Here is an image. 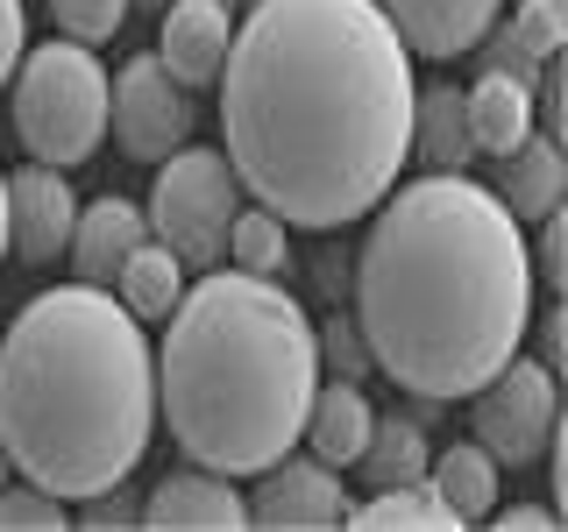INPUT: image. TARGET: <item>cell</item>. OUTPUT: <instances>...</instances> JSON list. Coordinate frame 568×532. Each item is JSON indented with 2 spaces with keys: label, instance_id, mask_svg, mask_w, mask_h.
<instances>
[{
  "label": "cell",
  "instance_id": "f546056e",
  "mask_svg": "<svg viewBox=\"0 0 568 532\" xmlns=\"http://www.w3.org/2000/svg\"><path fill=\"white\" fill-rule=\"evenodd\" d=\"M484 43H490V71H505V79H519V85L540 79V58H526L511 35H484Z\"/></svg>",
  "mask_w": 568,
  "mask_h": 532
},
{
  "label": "cell",
  "instance_id": "9c48e42d",
  "mask_svg": "<svg viewBox=\"0 0 568 532\" xmlns=\"http://www.w3.org/2000/svg\"><path fill=\"white\" fill-rule=\"evenodd\" d=\"M348 519L342 469L313 454H277L271 469H256V497H248V525L263 532H327Z\"/></svg>",
  "mask_w": 568,
  "mask_h": 532
},
{
  "label": "cell",
  "instance_id": "d590c367",
  "mask_svg": "<svg viewBox=\"0 0 568 532\" xmlns=\"http://www.w3.org/2000/svg\"><path fill=\"white\" fill-rule=\"evenodd\" d=\"M561 8H568V0H561Z\"/></svg>",
  "mask_w": 568,
  "mask_h": 532
},
{
  "label": "cell",
  "instance_id": "30bf717a",
  "mask_svg": "<svg viewBox=\"0 0 568 532\" xmlns=\"http://www.w3.org/2000/svg\"><path fill=\"white\" fill-rule=\"evenodd\" d=\"M79 221V192L58 164H22L8 171V256L22 263H58Z\"/></svg>",
  "mask_w": 568,
  "mask_h": 532
},
{
  "label": "cell",
  "instance_id": "d6a6232c",
  "mask_svg": "<svg viewBox=\"0 0 568 532\" xmlns=\"http://www.w3.org/2000/svg\"><path fill=\"white\" fill-rule=\"evenodd\" d=\"M0 263H8V171H0Z\"/></svg>",
  "mask_w": 568,
  "mask_h": 532
},
{
  "label": "cell",
  "instance_id": "44dd1931",
  "mask_svg": "<svg viewBox=\"0 0 568 532\" xmlns=\"http://www.w3.org/2000/svg\"><path fill=\"white\" fill-rule=\"evenodd\" d=\"M106 291H114L121 306H129L142 327H150V319H164V313L178 306V291H185V263H178L171 248L150 235V242H142L135 256L114 270V284H106Z\"/></svg>",
  "mask_w": 568,
  "mask_h": 532
},
{
  "label": "cell",
  "instance_id": "ac0fdd59",
  "mask_svg": "<svg viewBox=\"0 0 568 532\" xmlns=\"http://www.w3.org/2000/svg\"><path fill=\"white\" fill-rule=\"evenodd\" d=\"M413 156L426 171H469V114L455 85H419L413 93Z\"/></svg>",
  "mask_w": 568,
  "mask_h": 532
},
{
  "label": "cell",
  "instance_id": "cb8c5ba5",
  "mask_svg": "<svg viewBox=\"0 0 568 532\" xmlns=\"http://www.w3.org/2000/svg\"><path fill=\"white\" fill-rule=\"evenodd\" d=\"M505 35L526 50V58L547 64V58H561V50H568V8H561V0H519Z\"/></svg>",
  "mask_w": 568,
  "mask_h": 532
},
{
  "label": "cell",
  "instance_id": "7402d4cb",
  "mask_svg": "<svg viewBox=\"0 0 568 532\" xmlns=\"http://www.w3.org/2000/svg\"><path fill=\"white\" fill-rule=\"evenodd\" d=\"M342 525H363V532H384V525H419V532H455V511L434 497V483H390V490H369V504H348Z\"/></svg>",
  "mask_w": 568,
  "mask_h": 532
},
{
  "label": "cell",
  "instance_id": "d6986e66",
  "mask_svg": "<svg viewBox=\"0 0 568 532\" xmlns=\"http://www.w3.org/2000/svg\"><path fill=\"white\" fill-rule=\"evenodd\" d=\"M426 483H434V497L455 511V525H484L490 504H497V461L476 448V440H455L448 454L426 461Z\"/></svg>",
  "mask_w": 568,
  "mask_h": 532
},
{
  "label": "cell",
  "instance_id": "7a4b0ae2",
  "mask_svg": "<svg viewBox=\"0 0 568 532\" xmlns=\"http://www.w3.org/2000/svg\"><path fill=\"white\" fill-rule=\"evenodd\" d=\"M355 256V334L369 369L426 405H455L519 355L532 327L526 227L469 171L390 185Z\"/></svg>",
  "mask_w": 568,
  "mask_h": 532
},
{
  "label": "cell",
  "instance_id": "1f68e13d",
  "mask_svg": "<svg viewBox=\"0 0 568 532\" xmlns=\"http://www.w3.org/2000/svg\"><path fill=\"white\" fill-rule=\"evenodd\" d=\"M532 319H540V362L561 377V355H568V327H561V319H568V313L555 306V313H532Z\"/></svg>",
  "mask_w": 568,
  "mask_h": 532
},
{
  "label": "cell",
  "instance_id": "484cf974",
  "mask_svg": "<svg viewBox=\"0 0 568 532\" xmlns=\"http://www.w3.org/2000/svg\"><path fill=\"white\" fill-rule=\"evenodd\" d=\"M50 14H58V29L71 43H114V29L129 22V0H50Z\"/></svg>",
  "mask_w": 568,
  "mask_h": 532
},
{
  "label": "cell",
  "instance_id": "e575fe53",
  "mask_svg": "<svg viewBox=\"0 0 568 532\" xmlns=\"http://www.w3.org/2000/svg\"><path fill=\"white\" fill-rule=\"evenodd\" d=\"M129 8H164V0H129Z\"/></svg>",
  "mask_w": 568,
  "mask_h": 532
},
{
  "label": "cell",
  "instance_id": "d4e9b609",
  "mask_svg": "<svg viewBox=\"0 0 568 532\" xmlns=\"http://www.w3.org/2000/svg\"><path fill=\"white\" fill-rule=\"evenodd\" d=\"M64 525V497L36 490V483H0V532H58Z\"/></svg>",
  "mask_w": 568,
  "mask_h": 532
},
{
  "label": "cell",
  "instance_id": "277c9868",
  "mask_svg": "<svg viewBox=\"0 0 568 532\" xmlns=\"http://www.w3.org/2000/svg\"><path fill=\"white\" fill-rule=\"evenodd\" d=\"M320 390L313 319L277 277L206 270L178 291L156 341V412L185 461L221 475H256L298 448Z\"/></svg>",
  "mask_w": 568,
  "mask_h": 532
},
{
  "label": "cell",
  "instance_id": "ba28073f",
  "mask_svg": "<svg viewBox=\"0 0 568 532\" xmlns=\"http://www.w3.org/2000/svg\"><path fill=\"white\" fill-rule=\"evenodd\" d=\"M106 129H114V142L135 164H156L178 142H192V100H185V85L156 64V50H142V58H129L106 79Z\"/></svg>",
  "mask_w": 568,
  "mask_h": 532
},
{
  "label": "cell",
  "instance_id": "6da1fadb",
  "mask_svg": "<svg viewBox=\"0 0 568 532\" xmlns=\"http://www.w3.org/2000/svg\"><path fill=\"white\" fill-rule=\"evenodd\" d=\"M221 156L284 227H348L413 156V50L377 0H256L221 58Z\"/></svg>",
  "mask_w": 568,
  "mask_h": 532
},
{
  "label": "cell",
  "instance_id": "5b68a950",
  "mask_svg": "<svg viewBox=\"0 0 568 532\" xmlns=\"http://www.w3.org/2000/svg\"><path fill=\"white\" fill-rule=\"evenodd\" d=\"M14 135H22L29 164H85L106 142V64L93 43H36L14 64Z\"/></svg>",
  "mask_w": 568,
  "mask_h": 532
},
{
  "label": "cell",
  "instance_id": "8fae6325",
  "mask_svg": "<svg viewBox=\"0 0 568 532\" xmlns=\"http://www.w3.org/2000/svg\"><path fill=\"white\" fill-rule=\"evenodd\" d=\"M384 22L398 29V43L413 50V58H469V50H484V35L497 29V14H505V0H377Z\"/></svg>",
  "mask_w": 568,
  "mask_h": 532
},
{
  "label": "cell",
  "instance_id": "603a6c76",
  "mask_svg": "<svg viewBox=\"0 0 568 532\" xmlns=\"http://www.w3.org/2000/svg\"><path fill=\"white\" fill-rule=\"evenodd\" d=\"M221 256L235 263V270H248V277H277L284 263H292L284 221H277V213H263L256 200H242V213L227 221V242H221Z\"/></svg>",
  "mask_w": 568,
  "mask_h": 532
},
{
  "label": "cell",
  "instance_id": "4fadbf2b",
  "mask_svg": "<svg viewBox=\"0 0 568 532\" xmlns=\"http://www.w3.org/2000/svg\"><path fill=\"white\" fill-rule=\"evenodd\" d=\"M235 35V0H164V29H156V64L178 85H213V71L227 58Z\"/></svg>",
  "mask_w": 568,
  "mask_h": 532
},
{
  "label": "cell",
  "instance_id": "e0dca14e",
  "mask_svg": "<svg viewBox=\"0 0 568 532\" xmlns=\"http://www.w3.org/2000/svg\"><path fill=\"white\" fill-rule=\"evenodd\" d=\"M462 114H469V150L476 156H505V150H519V142L540 129L532 85L505 79V71H490V64H484L476 85H462Z\"/></svg>",
  "mask_w": 568,
  "mask_h": 532
},
{
  "label": "cell",
  "instance_id": "52a82bcc",
  "mask_svg": "<svg viewBox=\"0 0 568 532\" xmlns=\"http://www.w3.org/2000/svg\"><path fill=\"white\" fill-rule=\"evenodd\" d=\"M561 419V390H555V369L547 362H526L511 355L490 383L469 390V433L497 469H532L547 454V433Z\"/></svg>",
  "mask_w": 568,
  "mask_h": 532
},
{
  "label": "cell",
  "instance_id": "4316f807",
  "mask_svg": "<svg viewBox=\"0 0 568 532\" xmlns=\"http://www.w3.org/2000/svg\"><path fill=\"white\" fill-rule=\"evenodd\" d=\"M532 227H540V235H532V248H526L532 284H540V291H568V221H561V206L540 213Z\"/></svg>",
  "mask_w": 568,
  "mask_h": 532
},
{
  "label": "cell",
  "instance_id": "f1b7e54d",
  "mask_svg": "<svg viewBox=\"0 0 568 532\" xmlns=\"http://www.w3.org/2000/svg\"><path fill=\"white\" fill-rule=\"evenodd\" d=\"M22 50H29V8H22V0H0V93H8Z\"/></svg>",
  "mask_w": 568,
  "mask_h": 532
},
{
  "label": "cell",
  "instance_id": "836d02e7",
  "mask_svg": "<svg viewBox=\"0 0 568 532\" xmlns=\"http://www.w3.org/2000/svg\"><path fill=\"white\" fill-rule=\"evenodd\" d=\"M8 475H14V461H8V448H0V483H8Z\"/></svg>",
  "mask_w": 568,
  "mask_h": 532
},
{
  "label": "cell",
  "instance_id": "3957f363",
  "mask_svg": "<svg viewBox=\"0 0 568 532\" xmlns=\"http://www.w3.org/2000/svg\"><path fill=\"white\" fill-rule=\"evenodd\" d=\"M156 433L150 327L106 284H50L0 334V448L64 504L135 475Z\"/></svg>",
  "mask_w": 568,
  "mask_h": 532
},
{
  "label": "cell",
  "instance_id": "7c38bea8",
  "mask_svg": "<svg viewBox=\"0 0 568 532\" xmlns=\"http://www.w3.org/2000/svg\"><path fill=\"white\" fill-rule=\"evenodd\" d=\"M142 525H156V532H242L248 525V497L235 490V475L192 461V469H171L164 483L150 490Z\"/></svg>",
  "mask_w": 568,
  "mask_h": 532
},
{
  "label": "cell",
  "instance_id": "5bb4252c",
  "mask_svg": "<svg viewBox=\"0 0 568 532\" xmlns=\"http://www.w3.org/2000/svg\"><path fill=\"white\" fill-rule=\"evenodd\" d=\"M142 242H150V221H142V206L121 200V192H106V200H93V206L79 200V221H71L64 256L79 263L85 284H114V270L135 256Z\"/></svg>",
  "mask_w": 568,
  "mask_h": 532
},
{
  "label": "cell",
  "instance_id": "ffe728a7",
  "mask_svg": "<svg viewBox=\"0 0 568 532\" xmlns=\"http://www.w3.org/2000/svg\"><path fill=\"white\" fill-rule=\"evenodd\" d=\"M426 461H434V440H426V426L390 412V419L369 426V440H363V454H355V469H363L369 490H390V483H419Z\"/></svg>",
  "mask_w": 568,
  "mask_h": 532
},
{
  "label": "cell",
  "instance_id": "8992f818",
  "mask_svg": "<svg viewBox=\"0 0 568 532\" xmlns=\"http://www.w3.org/2000/svg\"><path fill=\"white\" fill-rule=\"evenodd\" d=\"M235 213H242V185L221 150H185L178 142L171 156H156V185H150L142 221H150V235L178 263H221V242H227Z\"/></svg>",
  "mask_w": 568,
  "mask_h": 532
},
{
  "label": "cell",
  "instance_id": "4dcf8cb0",
  "mask_svg": "<svg viewBox=\"0 0 568 532\" xmlns=\"http://www.w3.org/2000/svg\"><path fill=\"white\" fill-rule=\"evenodd\" d=\"M490 519H497V532H547V525H561V511L555 504H511V511L490 504Z\"/></svg>",
  "mask_w": 568,
  "mask_h": 532
},
{
  "label": "cell",
  "instance_id": "83f0119b",
  "mask_svg": "<svg viewBox=\"0 0 568 532\" xmlns=\"http://www.w3.org/2000/svg\"><path fill=\"white\" fill-rule=\"evenodd\" d=\"M313 341L320 362H334V377H369V348L355 334V319H327V327H313Z\"/></svg>",
  "mask_w": 568,
  "mask_h": 532
},
{
  "label": "cell",
  "instance_id": "2e32d148",
  "mask_svg": "<svg viewBox=\"0 0 568 532\" xmlns=\"http://www.w3.org/2000/svg\"><path fill=\"white\" fill-rule=\"evenodd\" d=\"M497 164H505L497 200L511 206V221H519V227H532L540 213H555V206L568 200V150H561L555 129H532L519 150H505Z\"/></svg>",
  "mask_w": 568,
  "mask_h": 532
},
{
  "label": "cell",
  "instance_id": "9a60e30c",
  "mask_svg": "<svg viewBox=\"0 0 568 532\" xmlns=\"http://www.w3.org/2000/svg\"><path fill=\"white\" fill-rule=\"evenodd\" d=\"M369 426H377V405H369V390L355 383V377H334V383L313 390L298 440H306L313 461H327V469H355V454H363Z\"/></svg>",
  "mask_w": 568,
  "mask_h": 532
}]
</instances>
